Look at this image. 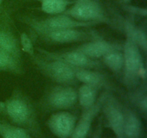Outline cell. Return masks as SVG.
Here are the masks:
<instances>
[{
    "instance_id": "cell-15",
    "label": "cell",
    "mask_w": 147,
    "mask_h": 138,
    "mask_svg": "<svg viewBox=\"0 0 147 138\" xmlns=\"http://www.w3.org/2000/svg\"><path fill=\"white\" fill-rule=\"evenodd\" d=\"M123 28L126 36H129L134 41L141 51L146 53L147 37L146 31L142 27L135 25L134 23L130 20H126L123 22Z\"/></svg>"
},
{
    "instance_id": "cell-1",
    "label": "cell",
    "mask_w": 147,
    "mask_h": 138,
    "mask_svg": "<svg viewBox=\"0 0 147 138\" xmlns=\"http://www.w3.org/2000/svg\"><path fill=\"white\" fill-rule=\"evenodd\" d=\"M0 114L11 124L27 129L34 135L41 134L37 112L29 98L22 92L15 91L4 101L0 102Z\"/></svg>"
},
{
    "instance_id": "cell-13",
    "label": "cell",
    "mask_w": 147,
    "mask_h": 138,
    "mask_svg": "<svg viewBox=\"0 0 147 138\" xmlns=\"http://www.w3.org/2000/svg\"><path fill=\"white\" fill-rule=\"evenodd\" d=\"M76 78L83 84L94 86L99 90L111 88L110 81L106 75L94 69L76 68Z\"/></svg>"
},
{
    "instance_id": "cell-7",
    "label": "cell",
    "mask_w": 147,
    "mask_h": 138,
    "mask_svg": "<svg viewBox=\"0 0 147 138\" xmlns=\"http://www.w3.org/2000/svg\"><path fill=\"white\" fill-rule=\"evenodd\" d=\"M78 102V91L73 86L58 84L50 88L43 98V104L53 110H68Z\"/></svg>"
},
{
    "instance_id": "cell-22",
    "label": "cell",
    "mask_w": 147,
    "mask_h": 138,
    "mask_svg": "<svg viewBox=\"0 0 147 138\" xmlns=\"http://www.w3.org/2000/svg\"><path fill=\"white\" fill-rule=\"evenodd\" d=\"M70 4L69 0H44L41 2V9L46 14L56 15L64 12Z\"/></svg>"
},
{
    "instance_id": "cell-19",
    "label": "cell",
    "mask_w": 147,
    "mask_h": 138,
    "mask_svg": "<svg viewBox=\"0 0 147 138\" xmlns=\"http://www.w3.org/2000/svg\"><path fill=\"white\" fill-rule=\"evenodd\" d=\"M103 64L105 65L109 70L113 73H120L123 68V50H113L105 55L103 57Z\"/></svg>"
},
{
    "instance_id": "cell-14",
    "label": "cell",
    "mask_w": 147,
    "mask_h": 138,
    "mask_svg": "<svg viewBox=\"0 0 147 138\" xmlns=\"http://www.w3.org/2000/svg\"><path fill=\"white\" fill-rule=\"evenodd\" d=\"M123 137L124 138H142L143 126L140 116L130 106H123Z\"/></svg>"
},
{
    "instance_id": "cell-6",
    "label": "cell",
    "mask_w": 147,
    "mask_h": 138,
    "mask_svg": "<svg viewBox=\"0 0 147 138\" xmlns=\"http://www.w3.org/2000/svg\"><path fill=\"white\" fill-rule=\"evenodd\" d=\"M103 127H108L116 138L123 137V105L111 93L106 91L101 107Z\"/></svg>"
},
{
    "instance_id": "cell-25",
    "label": "cell",
    "mask_w": 147,
    "mask_h": 138,
    "mask_svg": "<svg viewBox=\"0 0 147 138\" xmlns=\"http://www.w3.org/2000/svg\"><path fill=\"white\" fill-rule=\"evenodd\" d=\"M123 8L128 12H131V14H138V15L141 16H146V9L139 8V7H136L135 6L132 5H124L123 4Z\"/></svg>"
},
{
    "instance_id": "cell-3",
    "label": "cell",
    "mask_w": 147,
    "mask_h": 138,
    "mask_svg": "<svg viewBox=\"0 0 147 138\" xmlns=\"http://www.w3.org/2000/svg\"><path fill=\"white\" fill-rule=\"evenodd\" d=\"M31 57L38 70L50 80L58 84L69 86L76 83V68L60 60L47 59L40 55L34 54Z\"/></svg>"
},
{
    "instance_id": "cell-2",
    "label": "cell",
    "mask_w": 147,
    "mask_h": 138,
    "mask_svg": "<svg viewBox=\"0 0 147 138\" xmlns=\"http://www.w3.org/2000/svg\"><path fill=\"white\" fill-rule=\"evenodd\" d=\"M126 37L122 50L124 57L123 80L127 87H134L140 79L145 78L146 70L141 50L131 37Z\"/></svg>"
},
{
    "instance_id": "cell-21",
    "label": "cell",
    "mask_w": 147,
    "mask_h": 138,
    "mask_svg": "<svg viewBox=\"0 0 147 138\" xmlns=\"http://www.w3.org/2000/svg\"><path fill=\"white\" fill-rule=\"evenodd\" d=\"M129 101L143 116L147 114V93L146 88H139L128 95Z\"/></svg>"
},
{
    "instance_id": "cell-24",
    "label": "cell",
    "mask_w": 147,
    "mask_h": 138,
    "mask_svg": "<svg viewBox=\"0 0 147 138\" xmlns=\"http://www.w3.org/2000/svg\"><path fill=\"white\" fill-rule=\"evenodd\" d=\"M103 118L100 116L99 118L98 122L96 125V128L93 130L90 138H103Z\"/></svg>"
},
{
    "instance_id": "cell-27",
    "label": "cell",
    "mask_w": 147,
    "mask_h": 138,
    "mask_svg": "<svg viewBox=\"0 0 147 138\" xmlns=\"http://www.w3.org/2000/svg\"><path fill=\"white\" fill-rule=\"evenodd\" d=\"M2 1H3V0H0V4H1V2H2Z\"/></svg>"
},
{
    "instance_id": "cell-5",
    "label": "cell",
    "mask_w": 147,
    "mask_h": 138,
    "mask_svg": "<svg viewBox=\"0 0 147 138\" xmlns=\"http://www.w3.org/2000/svg\"><path fill=\"white\" fill-rule=\"evenodd\" d=\"M24 22L35 32V34L54 30L89 28L97 25L95 23L78 21L63 14L52 15L42 20L27 18L24 20Z\"/></svg>"
},
{
    "instance_id": "cell-11",
    "label": "cell",
    "mask_w": 147,
    "mask_h": 138,
    "mask_svg": "<svg viewBox=\"0 0 147 138\" xmlns=\"http://www.w3.org/2000/svg\"><path fill=\"white\" fill-rule=\"evenodd\" d=\"M106 91L102 93L98 98L93 106L82 109V113L74 128L73 133L69 138H87L94 119L101 112L102 104Z\"/></svg>"
},
{
    "instance_id": "cell-26",
    "label": "cell",
    "mask_w": 147,
    "mask_h": 138,
    "mask_svg": "<svg viewBox=\"0 0 147 138\" xmlns=\"http://www.w3.org/2000/svg\"><path fill=\"white\" fill-rule=\"evenodd\" d=\"M34 1H40V2H42V1H44V0H34Z\"/></svg>"
},
{
    "instance_id": "cell-23",
    "label": "cell",
    "mask_w": 147,
    "mask_h": 138,
    "mask_svg": "<svg viewBox=\"0 0 147 138\" xmlns=\"http://www.w3.org/2000/svg\"><path fill=\"white\" fill-rule=\"evenodd\" d=\"M20 43H21V47L23 51L27 53L30 56L34 54L32 42L27 33L22 32L20 34Z\"/></svg>"
},
{
    "instance_id": "cell-4",
    "label": "cell",
    "mask_w": 147,
    "mask_h": 138,
    "mask_svg": "<svg viewBox=\"0 0 147 138\" xmlns=\"http://www.w3.org/2000/svg\"><path fill=\"white\" fill-rule=\"evenodd\" d=\"M62 14L78 21L96 24L110 22V19L100 0H76Z\"/></svg>"
},
{
    "instance_id": "cell-20",
    "label": "cell",
    "mask_w": 147,
    "mask_h": 138,
    "mask_svg": "<svg viewBox=\"0 0 147 138\" xmlns=\"http://www.w3.org/2000/svg\"><path fill=\"white\" fill-rule=\"evenodd\" d=\"M0 136L1 138H34L27 129L1 121H0Z\"/></svg>"
},
{
    "instance_id": "cell-10",
    "label": "cell",
    "mask_w": 147,
    "mask_h": 138,
    "mask_svg": "<svg viewBox=\"0 0 147 138\" xmlns=\"http://www.w3.org/2000/svg\"><path fill=\"white\" fill-rule=\"evenodd\" d=\"M78 119L76 114L67 110L57 111L47 119V126L57 138H69L74 130Z\"/></svg>"
},
{
    "instance_id": "cell-18",
    "label": "cell",
    "mask_w": 147,
    "mask_h": 138,
    "mask_svg": "<svg viewBox=\"0 0 147 138\" xmlns=\"http://www.w3.org/2000/svg\"><path fill=\"white\" fill-rule=\"evenodd\" d=\"M99 89L94 86L83 84L78 91V101L82 109L91 107L98 98Z\"/></svg>"
},
{
    "instance_id": "cell-12",
    "label": "cell",
    "mask_w": 147,
    "mask_h": 138,
    "mask_svg": "<svg viewBox=\"0 0 147 138\" xmlns=\"http://www.w3.org/2000/svg\"><path fill=\"white\" fill-rule=\"evenodd\" d=\"M74 50L83 53L92 59L98 60L113 50H122L123 45L118 43H111L101 39V37L85 42L83 44L75 47Z\"/></svg>"
},
{
    "instance_id": "cell-17",
    "label": "cell",
    "mask_w": 147,
    "mask_h": 138,
    "mask_svg": "<svg viewBox=\"0 0 147 138\" xmlns=\"http://www.w3.org/2000/svg\"><path fill=\"white\" fill-rule=\"evenodd\" d=\"M0 48L21 59V48L14 34L7 30H0Z\"/></svg>"
},
{
    "instance_id": "cell-8",
    "label": "cell",
    "mask_w": 147,
    "mask_h": 138,
    "mask_svg": "<svg viewBox=\"0 0 147 138\" xmlns=\"http://www.w3.org/2000/svg\"><path fill=\"white\" fill-rule=\"evenodd\" d=\"M40 55L47 59L64 62L76 68H87L98 70L103 68V64L99 60L92 59L83 53L73 49L70 51L53 52L42 48H37Z\"/></svg>"
},
{
    "instance_id": "cell-16",
    "label": "cell",
    "mask_w": 147,
    "mask_h": 138,
    "mask_svg": "<svg viewBox=\"0 0 147 138\" xmlns=\"http://www.w3.org/2000/svg\"><path fill=\"white\" fill-rule=\"evenodd\" d=\"M20 60L0 48V70L14 74H22L23 69Z\"/></svg>"
},
{
    "instance_id": "cell-9",
    "label": "cell",
    "mask_w": 147,
    "mask_h": 138,
    "mask_svg": "<svg viewBox=\"0 0 147 138\" xmlns=\"http://www.w3.org/2000/svg\"><path fill=\"white\" fill-rule=\"evenodd\" d=\"M37 35L45 41L53 43H65L88 42L100 37L93 30H84L83 29H69L54 31L43 32L37 33Z\"/></svg>"
}]
</instances>
